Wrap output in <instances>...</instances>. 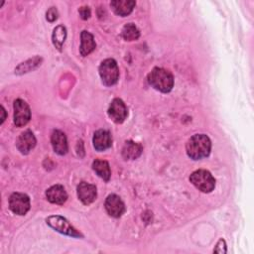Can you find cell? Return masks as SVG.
Instances as JSON below:
<instances>
[{"label":"cell","instance_id":"obj_24","mask_svg":"<svg viewBox=\"0 0 254 254\" xmlns=\"http://www.w3.org/2000/svg\"><path fill=\"white\" fill-rule=\"evenodd\" d=\"M213 252H216V253H225L226 252V244L222 238L219 239V241L217 242Z\"/></svg>","mask_w":254,"mask_h":254},{"label":"cell","instance_id":"obj_20","mask_svg":"<svg viewBox=\"0 0 254 254\" xmlns=\"http://www.w3.org/2000/svg\"><path fill=\"white\" fill-rule=\"evenodd\" d=\"M65 38H66V29H65V27L63 26V25L57 26L54 29L53 34H52V41H53V44H54V46L57 50L62 51V48H63V45L65 41Z\"/></svg>","mask_w":254,"mask_h":254},{"label":"cell","instance_id":"obj_15","mask_svg":"<svg viewBox=\"0 0 254 254\" xmlns=\"http://www.w3.org/2000/svg\"><path fill=\"white\" fill-rule=\"evenodd\" d=\"M136 2L132 0H115L110 2V7L113 12L121 17L128 16L133 11Z\"/></svg>","mask_w":254,"mask_h":254},{"label":"cell","instance_id":"obj_22","mask_svg":"<svg viewBox=\"0 0 254 254\" xmlns=\"http://www.w3.org/2000/svg\"><path fill=\"white\" fill-rule=\"evenodd\" d=\"M59 16V12L57 10L56 7H51L47 12H46V19L49 22H54L58 19Z\"/></svg>","mask_w":254,"mask_h":254},{"label":"cell","instance_id":"obj_9","mask_svg":"<svg viewBox=\"0 0 254 254\" xmlns=\"http://www.w3.org/2000/svg\"><path fill=\"white\" fill-rule=\"evenodd\" d=\"M107 213L112 217H120L125 211V204L117 194H109L104 203Z\"/></svg>","mask_w":254,"mask_h":254},{"label":"cell","instance_id":"obj_14","mask_svg":"<svg viewBox=\"0 0 254 254\" xmlns=\"http://www.w3.org/2000/svg\"><path fill=\"white\" fill-rule=\"evenodd\" d=\"M47 199L56 204H64L67 199V193L62 185H55L46 190Z\"/></svg>","mask_w":254,"mask_h":254},{"label":"cell","instance_id":"obj_12","mask_svg":"<svg viewBox=\"0 0 254 254\" xmlns=\"http://www.w3.org/2000/svg\"><path fill=\"white\" fill-rule=\"evenodd\" d=\"M93 147L96 151H105L112 145V136L108 130L99 129L93 135Z\"/></svg>","mask_w":254,"mask_h":254},{"label":"cell","instance_id":"obj_5","mask_svg":"<svg viewBox=\"0 0 254 254\" xmlns=\"http://www.w3.org/2000/svg\"><path fill=\"white\" fill-rule=\"evenodd\" d=\"M100 78L106 86L114 85L119 78V68L117 63L113 59L104 60L99 65Z\"/></svg>","mask_w":254,"mask_h":254},{"label":"cell","instance_id":"obj_7","mask_svg":"<svg viewBox=\"0 0 254 254\" xmlns=\"http://www.w3.org/2000/svg\"><path fill=\"white\" fill-rule=\"evenodd\" d=\"M31 119V109L23 99L14 101V124L17 127L25 126Z\"/></svg>","mask_w":254,"mask_h":254},{"label":"cell","instance_id":"obj_17","mask_svg":"<svg viewBox=\"0 0 254 254\" xmlns=\"http://www.w3.org/2000/svg\"><path fill=\"white\" fill-rule=\"evenodd\" d=\"M142 152V145L133 141H126L122 148V157L125 160H135L140 157Z\"/></svg>","mask_w":254,"mask_h":254},{"label":"cell","instance_id":"obj_13","mask_svg":"<svg viewBox=\"0 0 254 254\" xmlns=\"http://www.w3.org/2000/svg\"><path fill=\"white\" fill-rule=\"evenodd\" d=\"M51 142L54 151L63 156L67 153L68 146H67V140L65 134L61 130H54L51 136Z\"/></svg>","mask_w":254,"mask_h":254},{"label":"cell","instance_id":"obj_3","mask_svg":"<svg viewBox=\"0 0 254 254\" xmlns=\"http://www.w3.org/2000/svg\"><path fill=\"white\" fill-rule=\"evenodd\" d=\"M190 182L202 192H210L215 188V179L206 170L192 172L190 176Z\"/></svg>","mask_w":254,"mask_h":254},{"label":"cell","instance_id":"obj_23","mask_svg":"<svg viewBox=\"0 0 254 254\" xmlns=\"http://www.w3.org/2000/svg\"><path fill=\"white\" fill-rule=\"evenodd\" d=\"M78 13H79V16L82 20H87L90 15H91V12H90V9L88 6H82L78 9Z\"/></svg>","mask_w":254,"mask_h":254},{"label":"cell","instance_id":"obj_19","mask_svg":"<svg viewBox=\"0 0 254 254\" xmlns=\"http://www.w3.org/2000/svg\"><path fill=\"white\" fill-rule=\"evenodd\" d=\"M92 169L93 171L96 173V175L98 177H100L102 180L108 182L111 176V172H110V168H109V164L107 161L104 160H99L96 159L93 161L92 163Z\"/></svg>","mask_w":254,"mask_h":254},{"label":"cell","instance_id":"obj_8","mask_svg":"<svg viewBox=\"0 0 254 254\" xmlns=\"http://www.w3.org/2000/svg\"><path fill=\"white\" fill-rule=\"evenodd\" d=\"M127 115H128L127 107L123 102V100L120 98H114L111 101L108 108V116L110 117V119L113 122L120 124L124 122Z\"/></svg>","mask_w":254,"mask_h":254},{"label":"cell","instance_id":"obj_6","mask_svg":"<svg viewBox=\"0 0 254 254\" xmlns=\"http://www.w3.org/2000/svg\"><path fill=\"white\" fill-rule=\"evenodd\" d=\"M9 208L18 215H25L30 209V197L23 192H13L9 197Z\"/></svg>","mask_w":254,"mask_h":254},{"label":"cell","instance_id":"obj_16","mask_svg":"<svg viewBox=\"0 0 254 254\" xmlns=\"http://www.w3.org/2000/svg\"><path fill=\"white\" fill-rule=\"evenodd\" d=\"M96 48V43L92 34L87 31H82L80 34V47H79V54L82 57L88 56L91 52H93Z\"/></svg>","mask_w":254,"mask_h":254},{"label":"cell","instance_id":"obj_2","mask_svg":"<svg viewBox=\"0 0 254 254\" xmlns=\"http://www.w3.org/2000/svg\"><path fill=\"white\" fill-rule=\"evenodd\" d=\"M148 82L156 90L167 93L174 86V76L168 69L163 67H154L148 74Z\"/></svg>","mask_w":254,"mask_h":254},{"label":"cell","instance_id":"obj_11","mask_svg":"<svg viewBox=\"0 0 254 254\" xmlns=\"http://www.w3.org/2000/svg\"><path fill=\"white\" fill-rule=\"evenodd\" d=\"M77 196L83 204L92 203L97 196L96 187L86 182L79 183L77 186Z\"/></svg>","mask_w":254,"mask_h":254},{"label":"cell","instance_id":"obj_10","mask_svg":"<svg viewBox=\"0 0 254 254\" xmlns=\"http://www.w3.org/2000/svg\"><path fill=\"white\" fill-rule=\"evenodd\" d=\"M36 143H37V140L33 132L30 130H26L23 133H21V135L18 137L16 142V147L21 154L27 155L35 148Z\"/></svg>","mask_w":254,"mask_h":254},{"label":"cell","instance_id":"obj_18","mask_svg":"<svg viewBox=\"0 0 254 254\" xmlns=\"http://www.w3.org/2000/svg\"><path fill=\"white\" fill-rule=\"evenodd\" d=\"M43 59L39 56H36L32 59L27 60L24 63H21L16 68H15V73L16 74H24L27 72H30L34 69H36L38 66L41 65Z\"/></svg>","mask_w":254,"mask_h":254},{"label":"cell","instance_id":"obj_25","mask_svg":"<svg viewBox=\"0 0 254 254\" xmlns=\"http://www.w3.org/2000/svg\"><path fill=\"white\" fill-rule=\"evenodd\" d=\"M0 109H1V113H2V117H1V121H0V123L2 124V123L4 122V120L6 119V111H5V109H4V107H3V106H1V107H0Z\"/></svg>","mask_w":254,"mask_h":254},{"label":"cell","instance_id":"obj_21","mask_svg":"<svg viewBox=\"0 0 254 254\" xmlns=\"http://www.w3.org/2000/svg\"><path fill=\"white\" fill-rule=\"evenodd\" d=\"M121 35L125 41H136L140 37V31L134 23H127L123 27Z\"/></svg>","mask_w":254,"mask_h":254},{"label":"cell","instance_id":"obj_1","mask_svg":"<svg viewBox=\"0 0 254 254\" xmlns=\"http://www.w3.org/2000/svg\"><path fill=\"white\" fill-rule=\"evenodd\" d=\"M211 150V141L205 134L191 136L186 145L188 156L192 160H201L208 157Z\"/></svg>","mask_w":254,"mask_h":254},{"label":"cell","instance_id":"obj_4","mask_svg":"<svg viewBox=\"0 0 254 254\" xmlns=\"http://www.w3.org/2000/svg\"><path fill=\"white\" fill-rule=\"evenodd\" d=\"M46 222L56 231L74 238H82L83 235L77 231L64 217L61 215H51L46 218Z\"/></svg>","mask_w":254,"mask_h":254}]
</instances>
